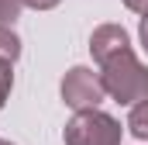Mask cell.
Returning <instances> with one entry per match:
<instances>
[{
	"instance_id": "cell-1",
	"label": "cell",
	"mask_w": 148,
	"mask_h": 145,
	"mask_svg": "<svg viewBox=\"0 0 148 145\" xmlns=\"http://www.w3.org/2000/svg\"><path fill=\"white\" fill-rule=\"evenodd\" d=\"M100 83L107 90V97H114L117 104H141L148 100V66H141V59L124 48L114 59H107L100 66Z\"/></svg>"
},
{
	"instance_id": "cell-2",
	"label": "cell",
	"mask_w": 148,
	"mask_h": 145,
	"mask_svg": "<svg viewBox=\"0 0 148 145\" xmlns=\"http://www.w3.org/2000/svg\"><path fill=\"white\" fill-rule=\"evenodd\" d=\"M121 121L103 110H83L73 114L66 124V145H121Z\"/></svg>"
},
{
	"instance_id": "cell-3",
	"label": "cell",
	"mask_w": 148,
	"mask_h": 145,
	"mask_svg": "<svg viewBox=\"0 0 148 145\" xmlns=\"http://www.w3.org/2000/svg\"><path fill=\"white\" fill-rule=\"evenodd\" d=\"M107 97L103 83H100V72H93L90 66H73V69L62 76V100L66 107H73L76 114L83 110H100Z\"/></svg>"
},
{
	"instance_id": "cell-4",
	"label": "cell",
	"mask_w": 148,
	"mask_h": 145,
	"mask_svg": "<svg viewBox=\"0 0 148 145\" xmlns=\"http://www.w3.org/2000/svg\"><path fill=\"white\" fill-rule=\"evenodd\" d=\"M124 48H131V38L127 31L121 28V24H100L93 35H90V52H93V59L103 66L107 59H114L117 52H124Z\"/></svg>"
},
{
	"instance_id": "cell-5",
	"label": "cell",
	"mask_w": 148,
	"mask_h": 145,
	"mask_svg": "<svg viewBox=\"0 0 148 145\" xmlns=\"http://www.w3.org/2000/svg\"><path fill=\"white\" fill-rule=\"evenodd\" d=\"M127 128H131L134 138L148 142V100H141V104L131 107V114H127Z\"/></svg>"
},
{
	"instance_id": "cell-6",
	"label": "cell",
	"mask_w": 148,
	"mask_h": 145,
	"mask_svg": "<svg viewBox=\"0 0 148 145\" xmlns=\"http://www.w3.org/2000/svg\"><path fill=\"white\" fill-rule=\"evenodd\" d=\"M17 55H21V38L14 35L10 28H3V24H0V59L14 62Z\"/></svg>"
},
{
	"instance_id": "cell-7",
	"label": "cell",
	"mask_w": 148,
	"mask_h": 145,
	"mask_svg": "<svg viewBox=\"0 0 148 145\" xmlns=\"http://www.w3.org/2000/svg\"><path fill=\"white\" fill-rule=\"evenodd\" d=\"M10 86H14V62L0 59V107H3L7 97H10Z\"/></svg>"
},
{
	"instance_id": "cell-8",
	"label": "cell",
	"mask_w": 148,
	"mask_h": 145,
	"mask_svg": "<svg viewBox=\"0 0 148 145\" xmlns=\"http://www.w3.org/2000/svg\"><path fill=\"white\" fill-rule=\"evenodd\" d=\"M21 0H0V24L7 28V24H14L17 17H21Z\"/></svg>"
},
{
	"instance_id": "cell-9",
	"label": "cell",
	"mask_w": 148,
	"mask_h": 145,
	"mask_svg": "<svg viewBox=\"0 0 148 145\" xmlns=\"http://www.w3.org/2000/svg\"><path fill=\"white\" fill-rule=\"evenodd\" d=\"M24 7H35V10H52V7H59L62 0H21Z\"/></svg>"
},
{
	"instance_id": "cell-10",
	"label": "cell",
	"mask_w": 148,
	"mask_h": 145,
	"mask_svg": "<svg viewBox=\"0 0 148 145\" xmlns=\"http://www.w3.org/2000/svg\"><path fill=\"white\" fill-rule=\"evenodd\" d=\"M124 7H131V10H134V14H141V17L148 14V0H124Z\"/></svg>"
},
{
	"instance_id": "cell-11",
	"label": "cell",
	"mask_w": 148,
	"mask_h": 145,
	"mask_svg": "<svg viewBox=\"0 0 148 145\" xmlns=\"http://www.w3.org/2000/svg\"><path fill=\"white\" fill-rule=\"evenodd\" d=\"M138 35H141V45H145V52H148V14L141 17V24H138Z\"/></svg>"
},
{
	"instance_id": "cell-12",
	"label": "cell",
	"mask_w": 148,
	"mask_h": 145,
	"mask_svg": "<svg viewBox=\"0 0 148 145\" xmlns=\"http://www.w3.org/2000/svg\"><path fill=\"white\" fill-rule=\"evenodd\" d=\"M0 145H14V142H0Z\"/></svg>"
}]
</instances>
